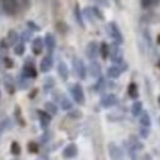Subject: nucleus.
<instances>
[{"label":"nucleus","instance_id":"f257e3e1","mask_svg":"<svg viewBox=\"0 0 160 160\" xmlns=\"http://www.w3.org/2000/svg\"><path fill=\"white\" fill-rule=\"evenodd\" d=\"M107 31H108V35L113 38V41H115L117 44L123 43V36H122V33H121L118 26H117L115 22H110V23L107 25Z\"/></svg>","mask_w":160,"mask_h":160},{"label":"nucleus","instance_id":"f03ea898","mask_svg":"<svg viewBox=\"0 0 160 160\" xmlns=\"http://www.w3.org/2000/svg\"><path fill=\"white\" fill-rule=\"evenodd\" d=\"M70 92H72V96L74 101L79 105H84L85 102V96H84V90L81 88L80 84H74L72 88H70Z\"/></svg>","mask_w":160,"mask_h":160},{"label":"nucleus","instance_id":"7ed1b4c3","mask_svg":"<svg viewBox=\"0 0 160 160\" xmlns=\"http://www.w3.org/2000/svg\"><path fill=\"white\" fill-rule=\"evenodd\" d=\"M73 67H74L75 74L79 77L80 79H85L86 78V68H85L84 62L80 58H74L73 59Z\"/></svg>","mask_w":160,"mask_h":160},{"label":"nucleus","instance_id":"20e7f679","mask_svg":"<svg viewBox=\"0 0 160 160\" xmlns=\"http://www.w3.org/2000/svg\"><path fill=\"white\" fill-rule=\"evenodd\" d=\"M99 49H100V47H99L98 42H95V41L90 42V43L86 46V48H85L86 57H88L89 59L94 60L98 57V54H99Z\"/></svg>","mask_w":160,"mask_h":160},{"label":"nucleus","instance_id":"39448f33","mask_svg":"<svg viewBox=\"0 0 160 160\" xmlns=\"http://www.w3.org/2000/svg\"><path fill=\"white\" fill-rule=\"evenodd\" d=\"M117 102H118V99H117L116 95H113V94H107V95H105V96L101 98L100 105L103 108H110V107L117 105Z\"/></svg>","mask_w":160,"mask_h":160},{"label":"nucleus","instance_id":"423d86ee","mask_svg":"<svg viewBox=\"0 0 160 160\" xmlns=\"http://www.w3.org/2000/svg\"><path fill=\"white\" fill-rule=\"evenodd\" d=\"M108 154L111 157V160H122L123 158V152L118 145H116L115 143H110L108 144Z\"/></svg>","mask_w":160,"mask_h":160},{"label":"nucleus","instance_id":"0eeeda50","mask_svg":"<svg viewBox=\"0 0 160 160\" xmlns=\"http://www.w3.org/2000/svg\"><path fill=\"white\" fill-rule=\"evenodd\" d=\"M108 56L111 57V60H112L115 64H117V65H120L121 63L123 62V52L121 51V48L117 46V43L115 44L112 52H111Z\"/></svg>","mask_w":160,"mask_h":160},{"label":"nucleus","instance_id":"6e6552de","mask_svg":"<svg viewBox=\"0 0 160 160\" xmlns=\"http://www.w3.org/2000/svg\"><path fill=\"white\" fill-rule=\"evenodd\" d=\"M77 155H78V147H77L74 143L68 144V145L64 148V150H63V157H64L65 159H73V158H75Z\"/></svg>","mask_w":160,"mask_h":160},{"label":"nucleus","instance_id":"1a4fd4ad","mask_svg":"<svg viewBox=\"0 0 160 160\" xmlns=\"http://www.w3.org/2000/svg\"><path fill=\"white\" fill-rule=\"evenodd\" d=\"M2 1V9L6 14L14 15L18 8V0H1Z\"/></svg>","mask_w":160,"mask_h":160},{"label":"nucleus","instance_id":"9d476101","mask_svg":"<svg viewBox=\"0 0 160 160\" xmlns=\"http://www.w3.org/2000/svg\"><path fill=\"white\" fill-rule=\"evenodd\" d=\"M53 67V58L51 54L46 56L43 59L41 60V64H40V69L42 73H48Z\"/></svg>","mask_w":160,"mask_h":160},{"label":"nucleus","instance_id":"9b49d317","mask_svg":"<svg viewBox=\"0 0 160 160\" xmlns=\"http://www.w3.org/2000/svg\"><path fill=\"white\" fill-rule=\"evenodd\" d=\"M44 46L47 47L49 53H52L53 49L56 48V38H54V36L52 33H47L46 35V37H44Z\"/></svg>","mask_w":160,"mask_h":160},{"label":"nucleus","instance_id":"f8f14e48","mask_svg":"<svg viewBox=\"0 0 160 160\" xmlns=\"http://www.w3.org/2000/svg\"><path fill=\"white\" fill-rule=\"evenodd\" d=\"M37 113H38V118H40L42 128H47L51 123V115L46 111H38Z\"/></svg>","mask_w":160,"mask_h":160},{"label":"nucleus","instance_id":"ddd939ff","mask_svg":"<svg viewBox=\"0 0 160 160\" xmlns=\"http://www.w3.org/2000/svg\"><path fill=\"white\" fill-rule=\"evenodd\" d=\"M89 73H90V75L91 77H94V78H98V77H100L101 74V65L98 63V62H91L90 63V65H89Z\"/></svg>","mask_w":160,"mask_h":160},{"label":"nucleus","instance_id":"4468645a","mask_svg":"<svg viewBox=\"0 0 160 160\" xmlns=\"http://www.w3.org/2000/svg\"><path fill=\"white\" fill-rule=\"evenodd\" d=\"M43 46H44V42L41 37H36L33 43H32V52L35 54H41L42 51H43Z\"/></svg>","mask_w":160,"mask_h":160},{"label":"nucleus","instance_id":"2eb2a0df","mask_svg":"<svg viewBox=\"0 0 160 160\" xmlns=\"http://www.w3.org/2000/svg\"><path fill=\"white\" fill-rule=\"evenodd\" d=\"M23 75L26 77V78H30V79H32V78H36L37 77V72H36V69H35V67L33 65H31V64H26L25 67H23Z\"/></svg>","mask_w":160,"mask_h":160},{"label":"nucleus","instance_id":"dca6fc26","mask_svg":"<svg viewBox=\"0 0 160 160\" xmlns=\"http://www.w3.org/2000/svg\"><path fill=\"white\" fill-rule=\"evenodd\" d=\"M121 73H122V70L120 69L118 65H112V67H110V68L107 69V75H108V78H111V79H117V78H120Z\"/></svg>","mask_w":160,"mask_h":160},{"label":"nucleus","instance_id":"f3484780","mask_svg":"<svg viewBox=\"0 0 160 160\" xmlns=\"http://www.w3.org/2000/svg\"><path fill=\"white\" fill-rule=\"evenodd\" d=\"M58 74H59V77L62 78V80L65 81V80L68 79V77H69V70H68V67H67L65 63L60 62L59 64H58Z\"/></svg>","mask_w":160,"mask_h":160},{"label":"nucleus","instance_id":"a211bd4d","mask_svg":"<svg viewBox=\"0 0 160 160\" xmlns=\"http://www.w3.org/2000/svg\"><path fill=\"white\" fill-rule=\"evenodd\" d=\"M139 123L140 126H143V127H149L150 128V126H152V120H150V116H149V113L148 112H143L142 111V113L139 115Z\"/></svg>","mask_w":160,"mask_h":160},{"label":"nucleus","instance_id":"6ab92c4d","mask_svg":"<svg viewBox=\"0 0 160 160\" xmlns=\"http://www.w3.org/2000/svg\"><path fill=\"white\" fill-rule=\"evenodd\" d=\"M143 111V103L140 101H136L133 105H132V108H131V112L134 117H138Z\"/></svg>","mask_w":160,"mask_h":160},{"label":"nucleus","instance_id":"aec40b11","mask_svg":"<svg viewBox=\"0 0 160 160\" xmlns=\"http://www.w3.org/2000/svg\"><path fill=\"white\" fill-rule=\"evenodd\" d=\"M128 95H129L131 99H137L138 98L139 94H138V86H137L136 82H131L128 85Z\"/></svg>","mask_w":160,"mask_h":160},{"label":"nucleus","instance_id":"412c9836","mask_svg":"<svg viewBox=\"0 0 160 160\" xmlns=\"http://www.w3.org/2000/svg\"><path fill=\"white\" fill-rule=\"evenodd\" d=\"M99 53H100L101 57H102L103 59H107V57H108V54H110V47H108V44H107L106 42H102L100 44Z\"/></svg>","mask_w":160,"mask_h":160},{"label":"nucleus","instance_id":"4be33fe9","mask_svg":"<svg viewBox=\"0 0 160 160\" xmlns=\"http://www.w3.org/2000/svg\"><path fill=\"white\" fill-rule=\"evenodd\" d=\"M44 110H46V112H48L49 115H56V113L58 112V108H57V106H56L53 102H46V103H44Z\"/></svg>","mask_w":160,"mask_h":160},{"label":"nucleus","instance_id":"5701e85b","mask_svg":"<svg viewBox=\"0 0 160 160\" xmlns=\"http://www.w3.org/2000/svg\"><path fill=\"white\" fill-rule=\"evenodd\" d=\"M60 107H62L63 110L68 111V110H72V107H73V103H72V101L69 100V99H67V98H63V99L60 100Z\"/></svg>","mask_w":160,"mask_h":160},{"label":"nucleus","instance_id":"b1692460","mask_svg":"<svg viewBox=\"0 0 160 160\" xmlns=\"http://www.w3.org/2000/svg\"><path fill=\"white\" fill-rule=\"evenodd\" d=\"M159 1L160 0H142L140 2H142V6H143L144 9H148V8H152V6L157 5Z\"/></svg>","mask_w":160,"mask_h":160},{"label":"nucleus","instance_id":"393cba45","mask_svg":"<svg viewBox=\"0 0 160 160\" xmlns=\"http://www.w3.org/2000/svg\"><path fill=\"white\" fill-rule=\"evenodd\" d=\"M11 153L14 155H20L21 154V147L18 142H12L11 143Z\"/></svg>","mask_w":160,"mask_h":160},{"label":"nucleus","instance_id":"a878e982","mask_svg":"<svg viewBox=\"0 0 160 160\" xmlns=\"http://www.w3.org/2000/svg\"><path fill=\"white\" fill-rule=\"evenodd\" d=\"M18 40H19L18 33H16L15 31H10V32H9V36H8L9 43H10V44H15V43L18 42Z\"/></svg>","mask_w":160,"mask_h":160},{"label":"nucleus","instance_id":"bb28decb","mask_svg":"<svg viewBox=\"0 0 160 160\" xmlns=\"http://www.w3.org/2000/svg\"><path fill=\"white\" fill-rule=\"evenodd\" d=\"M14 51H15V54L22 56V54L25 53V44H23V43H18V44H15Z\"/></svg>","mask_w":160,"mask_h":160},{"label":"nucleus","instance_id":"cd10ccee","mask_svg":"<svg viewBox=\"0 0 160 160\" xmlns=\"http://www.w3.org/2000/svg\"><path fill=\"white\" fill-rule=\"evenodd\" d=\"M140 136L143 137V138H148L149 137V127H140Z\"/></svg>","mask_w":160,"mask_h":160},{"label":"nucleus","instance_id":"c85d7f7f","mask_svg":"<svg viewBox=\"0 0 160 160\" xmlns=\"http://www.w3.org/2000/svg\"><path fill=\"white\" fill-rule=\"evenodd\" d=\"M103 86H105V80H103V78H100L98 84H96V86H95V89H96V91H101L103 89Z\"/></svg>","mask_w":160,"mask_h":160},{"label":"nucleus","instance_id":"c756f323","mask_svg":"<svg viewBox=\"0 0 160 160\" xmlns=\"http://www.w3.org/2000/svg\"><path fill=\"white\" fill-rule=\"evenodd\" d=\"M75 18H77V20H78L80 26H84L82 25V20H81V14H80L79 6H75Z\"/></svg>","mask_w":160,"mask_h":160},{"label":"nucleus","instance_id":"7c9ffc66","mask_svg":"<svg viewBox=\"0 0 160 160\" xmlns=\"http://www.w3.org/2000/svg\"><path fill=\"white\" fill-rule=\"evenodd\" d=\"M28 150H30L31 153H37V152H38V147H37V144L33 143V142H31V143L28 144Z\"/></svg>","mask_w":160,"mask_h":160},{"label":"nucleus","instance_id":"2f4dec72","mask_svg":"<svg viewBox=\"0 0 160 160\" xmlns=\"http://www.w3.org/2000/svg\"><path fill=\"white\" fill-rule=\"evenodd\" d=\"M27 26H28L31 30H33V31H40V27H38L36 23H33L32 21H28V22H27Z\"/></svg>","mask_w":160,"mask_h":160},{"label":"nucleus","instance_id":"473e14b6","mask_svg":"<svg viewBox=\"0 0 160 160\" xmlns=\"http://www.w3.org/2000/svg\"><path fill=\"white\" fill-rule=\"evenodd\" d=\"M69 117H72V118H79V117H81V112L80 111H73V112L69 113Z\"/></svg>","mask_w":160,"mask_h":160},{"label":"nucleus","instance_id":"72a5a7b5","mask_svg":"<svg viewBox=\"0 0 160 160\" xmlns=\"http://www.w3.org/2000/svg\"><path fill=\"white\" fill-rule=\"evenodd\" d=\"M92 11H94V12L96 14V16H98L99 19H103V16L101 15V12L99 11V10H98V9H96V8H94V9H92Z\"/></svg>","mask_w":160,"mask_h":160},{"label":"nucleus","instance_id":"f704fd0d","mask_svg":"<svg viewBox=\"0 0 160 160\" xmlns=\"http://www.w3.org/2000/svg\"><path fill=\"white\" fill-rule=\"evenodd\" d=\"M5 63H6V67L8 68H11L12 67V62H11L10 58H5Z\"/></svg>","mask_w":160,"mask_h":160},{"label":"nucleus","instance_id":"c9c22d12","mask_svg":"<svg viewBox=\"0 0 160 160\" xmlns=\"http://www.w3.org/2000/svg\"><path fill=\"white\" fill-rule=\"evenodd\" d=\"M2 131H4V127H2V122L0 123V134L2 133Z\"/></svg>","mask_w":160,"mask_h":160},{"label":"nucleus","instance_id":"e433bc0d","mask_svg":"<svg viewBox=\"0 0 160 160\" xmlns=\"http://www.w3.org/2000/svg\"><path fill=\"white\" fill-rule=\"evenodd\" d=\"M157 42H158V43H159V44H160V35H159V36H158V38H157Z\"/></svg>","mask_w":160,"mask_h":160},{"label":"nucleus","instance_id":"4c0bfd02","mask_svg":"<svg viewBox=\"0 0 160 160\" xmlns=\"http://www.w3.org/2000/svg\"><path fill=\"white\" fill-rule=\"evenodd\" d=\"M158 101H159V105H160V96L158 98Z\"/></svg>","mask_w":160,"mask_h":160},{"label":"nucleus","instance_id":"58836bf2","mask_svg":"<svg viewBox=\"0 0 160 160\" xmlns=\"http://www.w3.org/2000/svg\"><path fill=\"white\" fill-rule=\"evenodd\" d=\"M116 1H117V2H120V0H116Z\"/></svg>","mask_w":160,"mask_h":160},{"label":"nucleus","instance_id":"ea45409f","mask_svg":"<svg viewBox=\"0 0 160 160\" xmlns=\"http://www.w3.org/2000/svg\"><path fill=\"white\" fill-rule=\"evenodd\" d=\"M0 2H1V0H0Z\"/></svg>","mask_w":160,"mask_h":160}]
</instances>
